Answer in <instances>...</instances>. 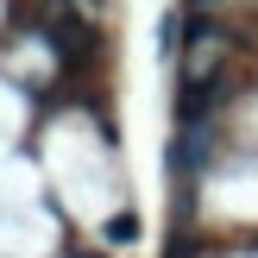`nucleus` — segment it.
Listing matches in <instances>:
<instances>
[{
	"label": "nucleus",
	"instance_id": "1",
	"mask_svg": "<svg viewBox=\"0 0 258 258\" xmlns=\"http://www.w3.org/2000/svg\"><path fill=\"white\" fill-rule=\"evenodd\" d=\"M208 145H214V126H208V120H196V126H176L170 164H176V176H183V183H196V176H202V164H208Z\"/></svg>",
	"mask_w": 258,
	"mask_h": 258
},
{
	"label": "nucleus",
	"instance_id": "2",
	"mask_svg": "<svg viewBox=\"0 0 258 258\" xmlns=\"http://www.w3.org/2000/svg\"><path fill=\"white\" fill-rule=\"evenodd\" d=\"M101 239H107V246H133L139 239V214H113V221L101 227Z\"/></svg>",
	"mask_w": 258,
	"mask_h": 258
},
{
	"label": "nucleus",
	"instance_id": "3",
	"mask_svg": "<svg viewBox=\"0 0 258 258\" xmlns=\"http://www.w3.org/2000/svg\"><path fill=\"white\" fill-rule=\"evenodd\" d=\"M196 7H214V0H196Z\"/></svg>",
	"mask_w": 258,
	"mask_h": 258
},
{
	"label": "nucleus",
	"instance_id": "4",
	"mask_svg": "<svg viewBox=\"0 0 258 258\" xmlns=\"http://www.w3.org/2000/svg\"><path fill=\"white\" fill-rule=\"evenodd\" d=\"M88 7H101V0H88Z\"/></svg>",
	"mask_w": 258,
	"mask_h": 258
}]
</instances>
